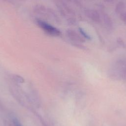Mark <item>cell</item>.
Listing matches in <instances>:
<instances>
[{"label": "cell", "instance_id": "1", "mask_svg": "<svg viewBox=\"0 0 126 126\" xmlns=\"http://www.w3.org/2000/svg\"><path fill=\"white\" fill-rule=\"evenodd\" d=\"M38 26L47 34L53 36H58L61 34V32L56 27L41 20L36 21Z\"/></svg>", "mask_w": 126, "mask_h": 126}, {"label": "cell", "instance_id": "2", "mask_svg": "<svg viewBox=\"0 0 126 126\" xmlns=\"http://www.w3.org/2000/svg\"><path fill=\"white\" fill-rule=\"evenodd\" d=\"M86 16L93 22L99 24L102 22L101 14L96 10L93 8H86L84 10Z\"/></svg>", "mask_w": 126, "mask_h": 126}, {"label": "cell", "instance_id": "3", "mask_svg": "<svg viewBox=\"0 0 126 126\" xmlns=\"http://www.w3.org/2000/svg\"><path fill=\"white\" fill-rule=\"evenodd\" d=\"M116 68L118 74L126 80V58L119 59L116 62Z\"/></svg>", "mask_w": 126, "mask_h": 126}, {"label": "cell", "instance_id": "4", "mask_svg": "<svg viewBox=\"0 0 126 126\" xmlns=\"http://www.w3.org/2000/svg\"><path fill=\"white\" fill-rule=\"evenodd\" d=\"M66 34L68 37L71 40L74 42L82 43L85 41V38L81 35V34H79L74 30H68L66 31Z\"/></svg>", "mask_w": 126, "mask_h": 126}, {"label": "cell", "instance_id": "5", "mask_svg": "<svg viewBox=\"0 0 126 126\" xmlns=\"http://www.w3.org/2000/svg\"><path fill=\"white\" fill-rule=\"evenodd\" d=\"M101 20L105 26L108 29L111 30L113 28V22L110 15L104 12H101Z\"/></svg>", "mask_w": 126, "mask_h": 126}, {"label": "cell", "instance_id": "6", "mask_svg": "<svg viewBox=\"0 0 126 126\" xmlns=\"http://www.w3.org/2000/svg\"><path fill=\"white\" fill-rule=\"evenodd\" d=\"M126 5L125 2L123 1H120L116 5L115 11L118 15H120L126 10Z\"/></svg>", "mask_w": 126, "mask_h": 126}, {"label": "cell", "instance_id": "7", "mask_svg": "<svg viewBox=\"0 0 126 126\" xmlns=\"http://www.w3.org/2000/svg\"><path fill=\"white\" fill-rule=\"evenodd\" d=\"M79 32L80 33V34H81V35L85 38V39H91V37L82 28H79Z\"/></svg>", "mask_w": 126, "mask_h": 126}, {"label": "cell", "instance_id": "8", "mask_svg": "<svg viewBox=\"0 0 126 126\" xmlns=\"http://www.w3.org/2000/svg\"><path fill=\"white\" fill-rule=\"evenodd\" d=\"M121 20L126 24V10L120 15Z\"/></svg>", "mask_w": 126, "mask_h": 126}, {"label": "cell", "instance_id": "9", "mask_svg": "<svg viewBox=\"0 0 126 126\" xmlns=\"http://www.w3.org/2000/svg\"><path fill=\"white\" fill-rule=\"evenodd\" d=\"M14 123L15 126H22L20 124V123L17 120H14Z\"/></svg>", "mask_w": 126, "mask_h": 126}, {"label": "cell", "instance_id": "10", "mask_svg": "<svg viewBox=\"0 0 126 126\" xmlns=\"http://www.w3.org/2000/svg\"><path fill=\"white\" fill-rule=\"evenodd\" d=\"M103 1H104V2H107V3H111V2H112L113 1H114V0H103Z\"/></svg>", "mask_w": 126, "mask_h": 126}]
</instances>
